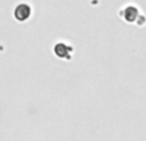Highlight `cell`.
<instances>
[{"label": "cell", "mask_w": 146, "mask_h": 141, "mask_svg": "<svg viewBox=\"0 0 146 141\" xmlns=\"http://www.w3.org/2000/svg\"><path fill=\"white\" fill-rule=\"evenodd\" d=\"M121 15L123 17L124 21H127V22L131 23L137 18V15H139V10H137L136 7H126L121 12Z\"/></svg>", "instance_id": "3957f363"}, {"label": "cell", "mask_w": 146, "mask_h": 141, "mask_svg": "<svg viewBox=\"0 0 146 141\" xmlns=\"http://www.w3.org/2000/svg\"><path fill=\"white\" fill-rule=\"evenodd\" d=\"M72 53H73L72 46L67 45V44H64V43H58L54 46V54L60 59H67V61H69V59L72 58Z\"/></svg>", "instance_id": "6da1fadb"}, {"label": "cell", "mask_w": 146, "mask_h": 141, "mask_svg": "<svg viewBox=\"0 0 146 141\" xmlns=\"http://www.w3.org/2000/svg\"><path fill=\"white\" fill-rule=\"evenodd\" d=\"M14 17L21 22L27 21L31 17V7L28 4H19L14 10Z\"/></svg>", "instance_id": "7a4b0ae2"}]
</instances>
